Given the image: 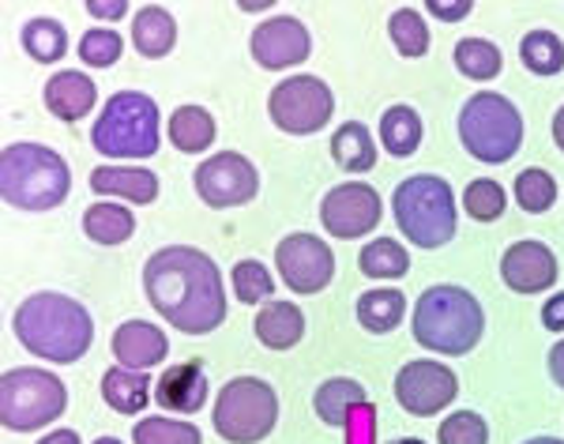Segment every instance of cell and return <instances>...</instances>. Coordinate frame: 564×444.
Masks as SVG:
<instances>
[{"label":"cell","instance_id":"cell-4","mask_svg":"<svg viewBox=\"0 0 564 444\" xmlns=\"http://www.w3.org/2000/svg\"><path fill=\"white\" fill-rule=\"evenodd\" d=\"M0 193L15 212H53L68 201L72 170L45 143H8L0 155Z\"/></svg>","mask_w":564,"mask_h":444},{"label":"cell","instance_id":"cell-20","mask_svg":"<svg viewBox=\"0 0 564 444\" xmlns=\"http://www.w3.org/2000/svg\"><path fill=\"white\" fill-rule=\"evenodd\" d=\"M42 98H45V110L57 117V121L72 124V121H79L84 113L95 110L98 87H95V79H90L87 72L65 68V72H57L50 84H45Z\"/></svg>","mask_w":564,"mask_h":444},{"label":"cell","instance_id":"cell-37","mask_svg":"<svg viewBox=\"0 0 564 444\" xmlns=\"http://www.w3.org/2000/svg\"><path fill=\"white\" fill-rule=\"evenodd\" d=\"M230 283L241 305H263L275 294V279H271V271L263 268L260 260H241V264H234Z\"/></svg>","mask_w":564,"mask_h":444},{"label":"cell","instance_id":"cell-43","mask_svg":"<svg viewBox=\"0 0 564 444\" xmlns=\"http://www.w3.org/2000/svg\"><path fill=\"white\" fill-rule=\"evenodd\" d=\"M87 12L95 15V20H121V15L129 12V0H90Z\"/></svg>","mask_w":564,"mask_h":444},{"label":"cell","instance_id":"cell-48","mask_svg":"<svg viewBox=\"0 0 564 444\" xmlns=\"http://www.w3.org/2000/svg\"><path fill=\"white\" fill-rule=\"evenodd\" d=\"M391 444H425L422 437H399V441H391Z\"/></svg>","mask_w":564,"mask_h":444},{"label":"cell","instance_id":"cell-13","mask_svg":"<svg viewBox=\"0 0 564 444\" xmlns=\"http://www.w3.org/2000/svg\"><path fill=\"white\" fill-rule=\"evenodd\" d=\"M459 396V377L436 358H414L395 373V400L414 419H433Z\"/></svg>","mask_w":564,"mask_h":444},{"label":"cell","instance_id":"cell-47","mask_svg":"<svg viewBox=\"0 0 564 444\" xmlns=\"http://www.w3.org/2000/svg\"><path fill=\"white\" fill-rule=\"evenodd\" d=\"M523 444H564L557 437H531V441H523Z\"/></svg>","mask_w":564,"mask_h":444},{"label":"cell","instance_id":"cell-8","mask_svg":"<svg viewBox=\"0 0 564 444\" xmlns=\"http://www.w3.org/2000/svg\"><path fill=\"white\" fill-rule=\"evenodd\" d=\"M65 407H68V388L50 369L20 366V369H8L4 380H0V422L12 433L45 430V425L65 414Z\"/></svg>","mask_w":564,"mask_h":444},{"label":"cell","instance_id":"cell-15","mask_svg":"<svg viewBox=\"0 0 564 444\" xmlns=\"http://www.w3.org/2000/svg\"><path fill=\"white\" fill-rule=\"evenodd\" d=\"M252 61L268 72H286L294 65L308 61L313 53V39H308V26L297 15H275V20L257 23L249 39Z\"/></svg>","mask_w":564,"mask_h":444},{"label":"cell","instance_id":"cell-45","mask_svg":"<svg viewBox=\"0 0 564 444\" xmlns=\"http://www.w3.org/2000/svg\"><path fill=\"white\" fill-rule=\"evenodd\" d=\"M39 444H79V433L76 430H53V433H45Z\"/></svg>","mask_w":564,"mask_h":444},{"label":"cell","instance_id":"cell-28","mask_svg":"<svg viewBox=\"0 0 564 444\" xmlns=\"http://www.w3.org/2000/svg\"><path fill=\"white\" fill-rule=\"evenodd\" d=\"M215 117L204 106H181L170 117V143L185 155H204L215 143Z\"/></svg>","mask_w":564,"mask_h":444},{"label":"cell","instance_id":"cell-29","mask_svg":"<svg viewBox=\"0 0 564 444\" xmlns=\"http://www.w3.org/2000/svg\"><path fill=\"white\" fill-rule=\"evenodd\" d=\"M84 234L95 245H124L135 234V215L124 204H90L84 212Z\"/></svg>","mask_w":564,"mask_h":444},{"label":"cell","instance_id":"cell-40","mask_svg":"<svg viewBox=\"0 0 564 444\" xmlns=\"http://www.w3.org/2000/svg\"><path fill=\"white\" fill-rule=\"evenodd\" d=\"M436 441L441 444H489V425L475 411H456L441 422Z\"/></svg>","mask_w":564,"mask_h":444},{"label":"cell","instance_id":"cell-26","mask_svg":"<svg viewBox=\"0 0 564 444\" xmlns=\"http://www.w3.org/2000/svg\"><path fill=\"white\" fill-rule=\"evenodd\" d=\"M332 159L339 162L347 174H369V170L377 166V143H372V132L361 121L339 124L332 136Z\"/></svg>","mask_w":564,"mask_h":444},{"label":"cell","instance_id":"cell-1","mask_svg":"<svg viewBox=\"0 0 564 444\" xmlns=\"http://www.w3.org/2000/svg\"><path fill=\"white\" fill-rule=\"evenodd\" d=\"M143 294L151 310L185 335H207L226 321L223 271L204 249L166 245L143 264Z\"/></svg>","mask_w":564,"mask_h":444},{"label":"cell","instance_id":"cell-12","mask_svg":"<svg viewBox=\"0 0 564 444\" xmlns=\"http://www.w3.org/2000/svg\"><path fill=\"white\" fill-rule=\"evenodd\" d=\"M380 219H384V201H380V193L366 185V181H343L321 204L324 234H332L339 241L366 238V234L377 230Z\"/></svg>","mask_w":564,"mask_h":444},{"label":"cell","instance_id":"cell-31","mask_svg":"<svg viewBox=\"0 0 564 444\" xmlns=\"http://www.w3.org/2000/svg\"><path fill=\"white\" fill-rule=\"evenodd\" d=\"M358 268L369 279H403L411 271V252L395 238H372L366 249L358 252Z\"/></svg>","mask_w":564,"mask_h":444},{"label":"cell","instance_id":"cell-18","mask_svg":"<svg viewBox=\"0 0 564 444\" xmlns=\"http://www.w3.org/2000/svg\"><path fill=\"white\" fill-rule=\"evenodd\" d=\"M154 400L170 414H196L207 403V373L199 361H181L154 380Z\"/></svg>","mask_w":564,"mask_h":444},{"label":"cell","instance_id":"cell-11","mask_svg":"<svg viewBox=\"0 0 564 444\" xmlns=\"http://www.w3.org/2000/svg\"><path fill=\"white\" fill-rule=\"evenodd\" d=\"M196 196L207 207L223 212V207H241L252 204L260 193V174L249 159L238 155V151H218V155L204 159L193 174Z\"/></svg>","mask_w":564,"mask_h":444},{"label":"cell","instance_id":"cell-36","mask_svg":"<svg viewBox=\"0 0 564 444\" xmlns=\"http://www.w3.org/2000/svg\"><path fill=\"white\" fill-rule=\"evenodd\" d=\"M132 441L135 444H204L199 430L185 419H162V414H151V419H140L132 425Z\"/></svg>","mask_w":564,"mask_h":444},{"label":"cell","instance_id":"cell-23","mask_svg":"<svg viewBox=\"0 0 564 444\" xmlns=\"http://www.w3.org/2000/svg\"><path fill=\"white\" fill-rule=\"evenodd\" d=\"M102 400L106 407H113L117 414H143L151 403V380L148 373H135V369H106L102 377Z\"/></svg>","mask_w":564,"mask_h":444},{"label":"cell","instance_id":"cell-10","mask_svg":"<svg viewBox=\"0 0 564 444\" xmlns=\"http://www.w3.org/2000/svg\"><path fill=\"white\" fill-rule=\"evenodd\" d=\"M268 113L275 129L290 136L321 132L335 113V95L321 76H290L271 87Z\"/></svg>","mask_w":564,"mask_h":444},{"label":"cell","instance_id":"cell-5","mask_svg":"<svg viewBox=\"0 0 564 444\" xmlns=\"http://www.w3.org/2000/svg\"><path fill=\"white\" fill-rule=\"evenodd\" d=\"M391 215L395 226L414 249H441L456 238L459 212L456 193L444 177L436 174H414L399 181L391 193Z\"/></svg>","mask_w":564,"mask_h":444},{"label":"cell","instance_id":"cell-3","mask_svg":"<svg viewBox=\"0 0 564 444\" xmlns=\"http://www.w3.org/2000/svg\"><path fill=\"white\" fill-rule=\"evenodd\" d=\"M411 332L417 347H425L430 355L463 358L486 335V313L470 290L456 283H436L417 297Z\"/></svg>","mask_w":564,"mask_h":444},{"label":"cell","instance_id":"cell-22","mask_svg":"<svg viewBox=\"0 0 564 444\" xmlns=\"http://www.w3.org/2000/svg\"><path fill=\"white\" fill-rule=\"evenodd\" d=\"M366 400H369L366 385H358L354 377H332V380H324V385L316 388L313 411H316V419H321L324 425L343 430V425H350V414L358 411V407H366Z\"/></svg>","mask_w":564,"mask_h":444},{"label":"cell","instance_id":"cell-46","mask_svg":"<svg viewBox=\"0 0 564 444\" xmlns=\"http://www.w3.org/2000/svg\"><path fill=\"white\" fill-rule=\"evenodd\" d=\"M553 143H557V148L564 151V106L557 113H553Z\"/></svg>","mask_w":564,"mask_h":444},{"label":"cell","instance_id":"cell-34","mask_svg":"<svg viewBox=\"0 0 564 444\" xmlns=\"http://www.w3.org/2000/svg\"><path fill=\"white\" fill-rule=\"evenodd\" d=\"M520 61L534 76H557L564 72V42L553 31H531L520 42Z\"/></svg>","mask_w":564,"mask_h":444},{"label":"cell","instance_id":"cell-25","mask_svg":"<svg viewBox=\"0 0 564 444\" xmlns=\"http://www.w3.org/2000/svg\"><path fill=\"white\" fill-rule=\"evenodd\" d=\"M406 316V297L403 290H391V286H377L366 290L358 297V324L372 335H388L403 324Z\"/></svg>","mask_w":564,"mask_h":444},{"label":"cell","instance_id":"cell-42","mask_svg":"<svg viewBox=\"0 0 564 444\" xmlns=\"http://www.w3.org/2000/svg\"><path fill=\"white\" fill-rule=\"evenodd\" d=\"M542 324L550 332H564V290L561 294H550L542 305Z\"/></svg>","mask_w":564,"mask_h":444},{"label":"cell","instance_id":"cell-38","mask_svg":"<svg viewBox=\"0 0 564 444\" xmlns=\"http://www.w3.org/2000/svg\"><path fill=\"white\" fill-rule=\"evenodd\" d=\"M463 207H467V215L475 223H497L508 207V196L494 177H478V181H470L467 193H463Z\"/></svg>","mask_w":564,"mask_h":444},{"label":"cell","instance_id":"cell-16","mask_svg":"<svg viewBox=\"0 0 564 444\" xmlns=\"http://www.w3.org/2000/svg\"><path fill=\"white\" fill-rule=\"evenodd\" d=\"M500 279L512 294H545L557 283V252L545 241H516L500 257Z\"/></svg>","mask_w":564,"mask_h":444},{"label":"cell","instance_id":"cell-24","mask_svg":"<svg viewBox=\"0 0 564 444\" xmlns=\"http://www.w3.org/2000/svg\"><path fill=\"white\" fill-rule=\"evenodd\" d=\"M132 42L148 61L166 57V53L174 50V42H177L174 15H170L166 8H159V4L140 8V12H135V23H132Z\"/></svg>","mask_w":564,"mask_h":444},{"label":"cell","instance_id":"cell-9","mask_svg":"<svg viewBox=\"0 0 564 444\" xmlns=\"http://www.w3.org/2000/svg\"><path fill=\"white\" fill-rule=\"evenodd\" d=\"M215 433L230 444H260L279 422V396L260 377H234L215 400Z\"/></svg>","mask_w":564,"mask_h":444},{"label":"cell","instance_id":"cell-17","mask_svg":"<svg viewBox=\"0 0 564 444\" xmlns=\"http://www.w3.org/2000/svg\"><path fill=\"white\" fill-rule=\"evenodd\" d=\"M113 358L117 366L124 369H135V373H148V369L162 366L170 355V339L159 324H148V321H124L121 328L113 332Z\"/></svg>","mask_w":564,"mask_h":444},{"label":"cell","instance_id":"cell-27","mask_svg":"<svg viewBox=\"0 0 564 444\" xmlns=\"http://www.w3.org/2000/svg\"><path fill=\"white\" fill-rule=\"evenodd\" d=\"M380 143L395 159H411L422 148V117H417L414 106L399 102L380 113Z\"/></svg>","mask_w":564,"mask_h":444},{"label":"cell","instance_id":"cell-30","mask_svg":"<svg viewBox=\"0 0 564 444\" xmlns=\"http://www.w3.org/2000/svg\"><path fill=\"white\" fill-rule=\"evenodd\" d=\"M20 42L23 50L31 53L39 65H53V61H61L68 53V31L61 20H50V15H39V20L23 23L20 31Z\"/></svg>","mask_w":564,"mask_h":444},{"label":"cell","instance_id":"cell-7","mask_svg":"<svg viewBox=\"0 0 564 444\" xmlns=\"http://www.w3.org/2000/svg\"><path fill=\"white\" fill-rule=\"evenodd\" d=\"M459 143L486 166H505L523 148V117L497 90H478L459 110Z\"/></svg>","mask_w":564,"mask_h":444},{"label":"cell","instance_id":"cell-21","mask_svg":"<svg viewBox=\"0 0 564 444\" xmlns=\"http://www.w3.org/2000/svg\"><path fill=\"white\" fill-rule=\"evenodd\" d=\"M252 332L268 350H294L305 335V313L297 310L294 302H263L257 321H252Z\"/></svg>","mask_w":564,"mask_h":444},{"label":"cell","instance_id":"cell-33","mask_svg":"<svg viewBox=\"0 0 564 444\" xmlns=\"http://www.w3.org/2000/svg\"><path fill=\"white\" fill-rule=\"evenodd\" d=\"M456 68L467 79H475V84H489V79L500 76L505 57H500V50L489 39H463L456 45Z\"/></svg>","mask_w":564,"mask_h":444},{"label":"cell","instance_id":"cell-44","mask_svg":"<svg viewBox=\"0 0 564 444\" xmlns=\"http://www.w3.org/2000/svg\"><path fill=\"white\" fill-rule=\"evenodd\" d=\"M550 377H553V385L564 388V339L553 343V350H550Z\"/></svg>","mask_w":564,"mask_h":444},{"label":"cell","instance_id":"cell-2","mask_svg":"<svg viewBox=\"0 0 564 444\" xmlns=\"http://www.w3.org/2000/svg\"><path fill=\"white\" fill-rule=\"evenodd\" d=\"M12 328L31 355L53 361V366H72L95 343V321L84 310V302L57 294V290L23 297V305L12 316Z\"/></svg>","mask_w":564,"mask_h":444},{"label":"cell","instance_id":"cell-49","mask_svg":"<svg viewBox=\"0 0 564 444\" xmlns=\"http://www.w3.org/2000/svg\"><path fill=\"white\" fill-rule=\"evenodd\" d=\"M95 444H121V441H117V437H98Z\"/></svg>","mask_w":564,"mask_h":444},{"label":"cell","instance_id":"cell-35","mask_svg":"<svg viewBox=\"0 0 564 444\" xmlns=\"http://www.w3.org/2000/svg\"><path fill=\"white\" fill-rule=\"evenodd\" d=\"M512 196L527 215H545L553 204H557V181H553L550 170L527 166L523 174H516Z\"/></svg>","mask_w":564,"mask_h":444},{"label":"cell","instance_id":"cell-32","mask_svg":"<svg viewBox=\"0 0 564 444\" xmlns=\"http://www.w3.org/2000/svg\"><path fill=\"white\" fill-rule=\"evenodd\" d=\"M388 39L403 57H425L430 53V23L422 20L417 8H395L388 20Z\"/></svg>","mask_w":564,"mask_h":444},{"label":"cell","instance_id":"cell-19","mask_svg":"<svg viewBox=\"0 0 564 444\" xmlns=\"http://www.w3.org/2000/svg\"><path fill=\"white\" fill-rule=\"evenodd\" d=\"M90 188L98 196H113V201L148 207L159 201V174H151L148 166H117V162H106V166L90 170Z\"/></svg>","mask_w":564,"mask_h":444},{"label":"cell","instance_id":"cell-39","mask_svg":"<svg viewBox=\"0 0 564 444\" xmlns=\"http://www.w3.org/2000/svg\"><path fill=\"white\" fill-rule=\"evenodd\" d=\"M121 34L113 31V26H95V31H87L84 39H79V57H84V65L90 68H113L117 61H121Z\"/></svg>","mask_w":564,"mask_h":444},{"label":"cell","instance_id":"cell-41","mask_svg":"<svg viewBox=\"0 0 564 444\" xmlns=\"http://www.w3.org/2000/svg\"><path fill=\"white\" fill-rule=\"evenodd\" d=\"M425 12L436 15V20H444V23H463L470 12H475V4H470V0H459V4H444V0H430V4H425Z\"/></svg>","mask_w":564,"mask_h":444},{"label":"cell","instance_id":"cell-14","mask_svg":"<svg viewBox=\"0 0 564 444\" xmlns=\"http://www.w3.org/2000/svg\"><path fill=\"white\" fill-rule=\"evenodd\" d=\"M275 268L294 294H321L335 279V252L316 234H290L275 249Z\"/></svg>","mask_w":564,"mask_h":444},{"label":"cell","instance_id":"cell-6","mask_svg":"<svg viewBox=\"0 0 564 444\" xmlns=\"http://www.w3.org/2000/svg\"><path fill=\"white\" fill-rule=\"evenodd\" d=\"M90 143L106 159H151L159 155V102L143 90H117L98 113Z\"/></svg>","mask_w":564,"mask_h":444}]
</instances>
